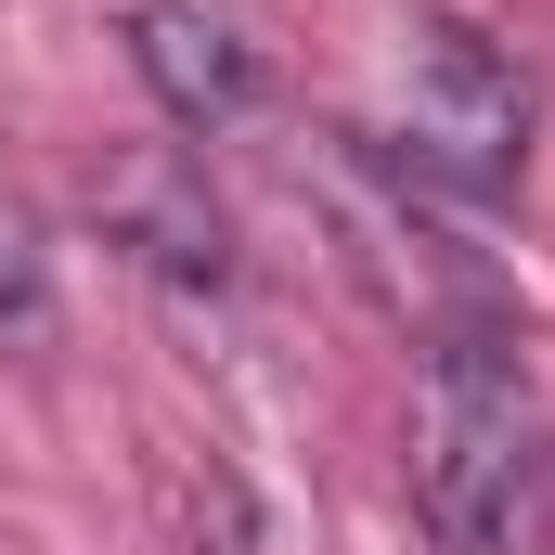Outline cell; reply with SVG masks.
<instances>
[{"instance_id": "cell-3", "label": "cell", "mask_w": 555, "mask_h": 555, "mask_svg": "<svg viewBox=\"0 0 555 555\" xmlns=\"http://www.w3.org/2000/svg\"><path fill=\"white\" fill-rule=\"evenodd\" d=\"M117 39H130V78L155 91L168 130H233V117L259 104V39H246L220 0H130Z\"/></svg>"}, {"instance_id": "cell-5", "label": "cell", "mask_w": 555, "mask_h": 555, "mask_svg": "<svg viewBox=\"0 0 555 555\" xmlns=\"http://www.w3.org/2000/svg\"><path fill=\"white\" fill-rule=\"evenodd\" d=\"M52 310V246H39V220L0 194V323H39Z\"/></svg>"}, {"instance_id": "cell-1", "label": "cell", "mask_w": 555, "mask_h": 555, "mask_svg": "<svg viewBox=\"0 0 555 555\" xmlns=\"http://www.w3.org/2000/svg\"><path fill=\"white\" fill-rule=\"evenodd\" d=\"M414 517L439 555H555V414L504 323H439L414 375Z\"/></svg>"}, {"instance_id": "cell-4", "label": "cell", "mask_w": 555, "mask_h": 555, "mask_svg": "<svg viewBox=\"0 0 555 555\" xmlns=\"http://www.w3.org/2000/svg\"><path fill=\"white\" fill-rule=\"evenodd\" d=\"M104 220L130 233L142 272H168V284H233V233H220V207H207V181H194L181 155H130V168L104 181Z\"/></svg>"}, {"instance_id": "cell-2", "label": "cell", "mask_w": 555, "mask_h": 555, "mask_svg": "<svg viewBox=\"0 0 555 555\" xmlns=\"http://www.w3.org/2000/svg\"><path fill=\"white\" fill-rule=\"evenodd\" d=\"M401 168L439 194H517L530 168V65L478 13L401 26Z\"/></svg>"}]
</instances>
